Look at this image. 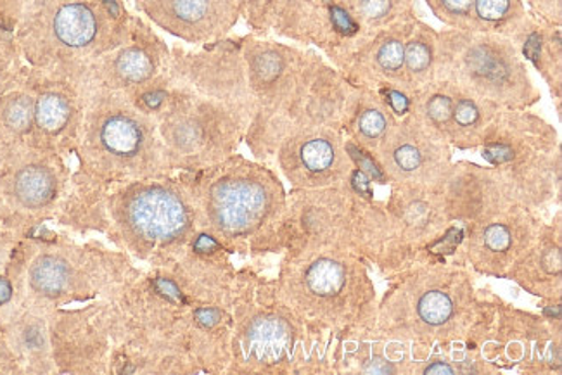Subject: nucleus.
<instances>
[{"instance_id":"4468645a","label":"nucleus","mask_w":562,"mask_h":375,"mask_svg":"<svg viewBox=\"0 0 562 375\" xmlns=\"http://www.w3.org/2000/svg\"><path fill=\"white\" fill-rule=\"evenodd\" d=\"M338 5L360 32H375L412 20L414 0H327ZM359 32V33H360Z\"/></svg>"},{"instance_id":"f3484780","label":"nucleus","mask_w":562,"mask_h":375,"mask_svg":"<svg viewBox=\"0 0 562 375\" xmlns=\"http://www.w3.org/2000/svg\"><path fill=\"white\" fill-rule=\"evenodd\" d=\"M74 118V104L68 95L59 90H47L35 99V123L41 134L56 137L63 134Z\"/></svg>"},{"instance_id":"a211bd4d","label":"nucleus","mask_w":562,"mask_h":375,"mask_svg":"<svg viewBox=\"0 0 562 375\" xmlns=\"http://www.w3.org/2000/svg\"><path fill=\"white\" fill-rule=\"evenodd\" d=\"M113 71L120 78V82L127 83V86H144L158 71V59L146 47L132 45L116 54Z\"/></svg>"},{"instance_id":"bb28decb","label":"nucleus","mask_w":562,"mask_h":375,"mask_svg":"<svg viewBox=\"0 0 562 375\" xmlns=\"http://www.w3.org/2000/svg\"><path fill=\"white\" fill-rule=\"evenodd\" d=\"M156 287H158L165 296H168L170 299H180L179 289H177L176 284L170 281H156Z\"/></svg>"},{"instance_id":"1a4fd4ad","label":"nucleus","mask_w":562,"mask_h":375,"mask_svg":"<svg viewBox=\"0 0 562 375\" xmlns=\"http://www.w3.org/2000/svg\"><path fill=\"white\" fill-rule=\"evenodd\" d=\"M94 137L99 149L116 161H134L153 146L151 128L131 111L114 110L102 115Z\"/></svg>"},{"instance_id":"4be33fe9","label":"nucleus","mask_w":562,"mask_h":375,"mask_svg":"<svg viewBox=\"0 0 562 375\" xmlns=\"http://www.w3.org/2000/svg\"><path fill=\"white\" fill-rule=\"evenodd\" d=\"M438 20L453 30L471 32L474 0H426Z\"/></svg>"},{"instance_id":"a878e982","label":"nucleus","mask_w":562,"mask_h":375,"mask_svg":"<svg viewBox=\"0 0 562 375\" xmlns=\"http://www.w3.org/2000/svg\"><path fill=\"white\" fill-rule=\"evenodd\" d=\"M218 318H221V314L216 310H212V308H204V310L196 311V320L203 327H212L218 322Z\"/></svg>"},{"instance_id":"dca6fc26","label":"nucleus","mask_w":562,"mask_h":375,"mask_svg":"<svg viewBox=\"0 0 562 375\" xmlns=\"http://www.w3.org/2000/svg\"><path fill=\"white\" fill-rule=\"evenodd\" d=\"M74 272L68 261L57 254L44 253L32 261L29 286L41 298H59L70 289Z\"/></svg>"},{"instance_id":"b1692460","label":"nucleus","mask_w":562,"mask_h":375,"mask_svg":"<svg viewBox=\"0 0 562 375\" xmlns=\"http://www.w3.org/2000/svg\"><path fill=\"white\" fill-rule=\"evenodd\" d=\"M485 246L492 253H506L510 248V232L504 225H490L485 230Z\"/></svg>"},{"instance_id":"f03ea898","label":"nucleus","mask_w":562,"mask_h":375,"mask_svg":"<svg viewBox=\"0 0 562 375\" xmlns=\"http://www.w3.org/2000/svg\"><path fill=\"white\" fill-rule=\"evenodd\" d=\"M481 152L495 167L507 191L518 196L535 197L559 184L558 135L525 110L504 111Z\"/></svg>"},{"instance_id":"f8f14e48","label":"nucleus","mask_w":562,"mask_h":375,"mask_svg":"<svg viewBox=\"0 0 562 375\" xmlns=\"http://www.w3.org/2000/svg\"><path fill=\"white\" fill-rule=\"evenodd\" d=\"M438 63V33L414 18L407 23L404 41L405 83L411 92L432 82Z\"/></svg>"},{"instance_id":"7ed1b4c3","label":"nucleus","mask_w":562,"mask_h":375,"mask_svg":"<svg viewBox=\"0 0 562 375\" xmlns=\"http://www.w3.org/2000/svg\"><path fill=\"white\" fill-rule=\"evenodd\" d=\"M278 194L273 177L245 159L225 161L206 180L210 215L225 232H246L260 224Z\"/></svg>"},{"instance_id":"412c9836","label":"nucleus","mask_w":562,"mask_h":375,"mask_svg":"<svg viewBox=\"0 0 562 375\" xmlns=\"http://www.w3.org/2000/svg\"><path fill=\"white\" fill-rule=\"evenodd\" d=\"M285 341H288V331H285L284 323L279 322L276 318L260 320L249 332L251 348L258 351V356H263V359L278 356L282 348L285 346Z\"/></svg>"},{"instance_id":"c85d7f7f","label":"nucleus","mask_w":562,"mask_h":375,"mask_svg":"<svg viewBox=\"0 0 562 375\" xmlns=\"http://www.w3.org/2000/svg\"><path fill=\"white\" fill-rule=\"evenodd\" d=\"M426 374H453V368L445 363H435L431 367L426 368Z\"/></svg>"},{"instance_id":"393cba45","label":"nucleus","mask_w":562,"mask_h":375,"mask_svg":"<svg viewBox=\"0 0 562 375\" xmlns=\"http://www.w3.org/2000/svg\"><path fill=\"white\" fill-rule=\"evenodd\" d=\"M547 25L559 26L561 23V0H528Z\"/></svg>"},{"instance_id":"aec40b11","label":"nucleus","mask_w":562,"mask_h":375,"mask_svg":"<svg viewBox=\"0 0 562 375\" xmlns=\"http://www.w3.org/2000/svg\"><path fill=\"white\" fill-rule=\"evenodd\" d=\"M306 286L318 298L336 296L345 286V270L333 260H318L306 272Z\"/></svg>"},{"instance_id":"20e7f679","label":"nucleus","mask_w":562,"mask_h":375,"mask_svg":"<svg viewBox=\"0 0 562 375\" xmlns=\"http://www.w3.org/2000/svg\"><path fill=\"white\" fill-rule=\"evenodd\" d=\"M386 179L400 184H436L449 172V143L416 113L408 111L393 125L375 151Z\"/></svg>"},{"instance_id":"6ab92c4d","label":"nucleus","mask_w":562,"mask_h":375,"mask_svg":"<svg viewBox=\"0 0 562 375\" xmlns=\"http://www.w3.org/2000/svg\"><path fill=\"white\" fill-rule=\"evenodd\" d=\"M35 123V99L29 94H11L0 104V130L11 137L30 134Z\"/></svg>"},{"instance_id":"5701e85b","label":"nucleus","mask_w":562,"mask_h":375,"mask_svg":"<svg viewBox=\"0 0 562 375\" xmlns=\"http://www.w3.org/2000/svg\"><path fill=\"white\" fill-rule=\"evenodd\" d=\"M452 302L441 291H431V293L424 294L419 302L420 318L429 326H441V323L447 322L450 315H452Z\"/></svg>"},{"instance_id":"39448f33","label":"nucleus","mask_w":562,"mask_h":375,"mask_svg":"<svg viewBox=\"0 0 562 375\" xmlns=\"http://www.w3.org/2000/svg\"><path fill=\"white\" fill-rule=\"evenodd\" d=\"M279 161L291 182L305 188L351 184L359 170L338 128H312L282 140Z\"/></svg>"},{"instance_id":"2eb2a0df","label":"nucleus","mask_w":562,"mask_h":375,"mask_svg":"<svg viewBox=\"0 0 562 375\" xmlns=\"http://www.w3.org/2000/svg\"><path fill=\"white\" fill-rule=\"evenodd\" d=\"M522 44H525L522 50H525L526 58L542 71L543 78L549 82L555 98H561V30L558 26L554 29V25H547L546 29H531Z\"/></svg>"},{"instance_id":"f257e3e1","label":"nucleus","mask_w":562,"mask_h":375,"mask_svg":"<svg viewBox=\"0 0 562 375\" xmlns=\"http://www.w3.org/2000/svg\"><path fill=\"white\" fill-rule=\"evenodd\" d=\"M435 78L504 110H526L538 101L537 89L514 42L492 33H440Z\"/></svg>"},{"instance_id":"c756f323","label":"nucleus","mask_w":562,"mask_h":375,"mask_svg":"<svg viewBox=\"0 0 562 375\" xmlns=\"http://www.w3.org/2000/svg\"><path fill=\"white\" fill-rule=\"evenodd\" d=\"M11 298V284L4 279H0V305Z\"/></svg>"},{"instance_id":"423d86ee","label":"nucleus","mask_w":562,"mask_h":375,"mask_svg":"<svg viewBox=\"0 0 562 375\" xmlns=\"http://www.w3.org/2000/svg\"><path fill=\"white\" fill-rule=\"evenodd\" d=\"M125 213L132 229L149 241H171L188 229V206L167 185H144L132 192Z\"/></svg>"},{"instance_id":"ddd939ff","label":"nucleus","mask_w":562,"mask_h":375,"mask_svg":"<svg viewBox=\"0 0 562 375\" xmlns=\"http://www.w3.org/2000/svg\"><path fill=\"white\" fill-rule=\"evenodd\" d=\"M9 196L18 208L41 212L57 196V175L54 168L41 161H29L14 170L9 182Z\"/></svg>"},{"instance_id":"9b49d317","label":"nucleus","mask_w":562,"mask_h":375,"mask_svg":"<svg viewBox=\"0 0 562 375\" xmlns=\"http://www.w3.org/2000/svg\"><path fill=\"white\" fill-rule=\"evenodd\" d=\"M471 32L492 33L510 42L531 32L522 0H474Z\"/></svg>"},{"instance_id":"6e6552de","label":"nucleus","mask_w":562,"mask_h":375,"mask_svg":"<svg viewBox=\"0 0 562 375\" xmlns=\"http://www.w3.org/2000/svg\"><path fill=\"white\" fill-rule=\"evenodd\" d=\"M396 118L398 116L393 113L383 94L351 87L342 111L341 128L351 135V143L374 156L395 125Z\"/></svg>"},{"instance_id":"0eeeda50","label":"nucleus","mask_w":562,"mask_h":375,"mask_svg":"<svg viewBox=\"0 0 562 375\" xmlns=\"http://www.w3.org/2000/svg\"><path fill=\"white\" fill-rule=\"evenodd\" d=\"M239 0H153L159 25L188 41H209L227 32Z\"/></svg>"},{"instance_id":"9d476101","label":"nucleus","mask_w":562,"mask_h":375,"mask_svg":"<svg viewBox=\"0 0 562 375\" xmlns=\"http://www.w3.org/2000/svg\"><path fill=\"white\" fill-rule=\"evenodd\" d=\"M49 25L54 42L70 53L92 49L104 30L98 9L86 0H70L57 5Z\"/></svg>"},{"instance_id":"7c9ffc66","label":"nucleus","mask_w":562,"mask_h":375,"mask_svg":"<svg viewBox=\"0 0 562 375\" xmlns=\"http://www.w3.org/2000/svg\"><path fill=\"white\" fill-rule=\"evenodd\" d=\"M323 2H327V0H323Z\"/></svg>"},{"instance_id":"cd10ccee","label":"nucleus","mask_w":562,"mask_h":375,"mask_svg":"<svg viewBox=\"0 0 562 375\" xmlns=\"http://www.w3.org/2000/svg\"><path fill=\"white\" fill-rule=\"evenodd\" d=\"M194 248H196L198 251H212V249L216 248V242L213 241L212 237L201 236Z\"/></svg>"}]
</instances>
